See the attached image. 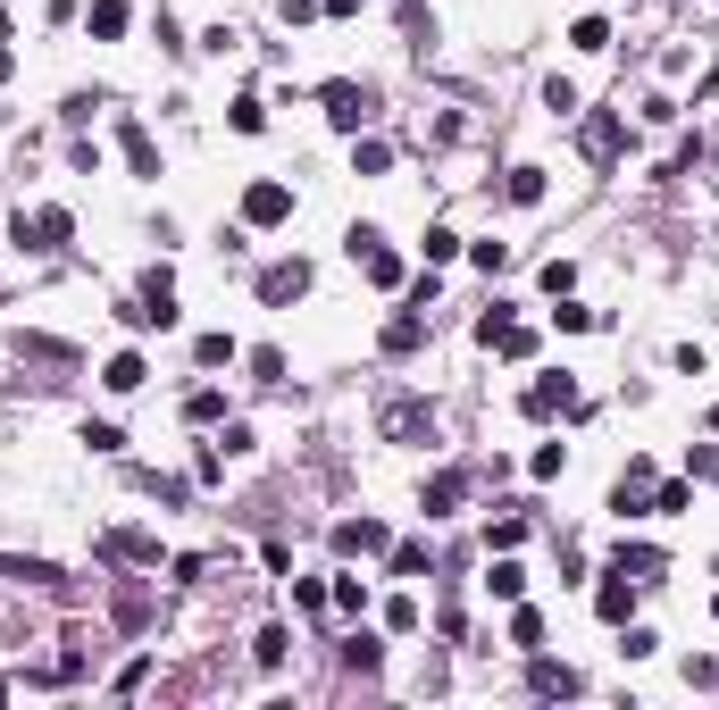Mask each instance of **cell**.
Segmentation results:
<instances>
[{"label":"cell","mask_w":719,"mask_h":710,"mask_svg":"<svg viewBox=\"0 0 719 710\" xmlns=\"http://www.w3.org/2000/svg\"><path fill=\"white\" fill-rule=\"evenodd\" d=\"M67 234H76L67 209H34V218H17V243H26V251H67Z\"/></svg>","instance_id":"3"},{"label":"cell","mask_w":719,"mask_h":710,"mask_svg":"<svg viewBox=\"0 0 719 710\" xmlns=\"http://www.w3.org/2000/svg\"><path fill=\"white\" fill-rule=\"evenodd\" d=\"M536 694H577V669H561V660H536Z\"/></svg>","instance_id":"21"},{"label":"cell","mask_w":719,"mask_h":710,"mask_svg":"<svg viewBox=\"0 0 719 710\" xmlns=\"http://www.w3.org/2000/svg\"><path fill=\"white\" fill-rule=\"evenodd\" d=\"M143 376H151V368H143V351H118V360L101 368V385H109V393H134Z\"/></svg>","instance_id":"12"},{"label":"cell","mask_w":719,"mask_h":710,"mask_svg":"<svg viewBox=\"0 0 719 710\" xmlns=\"http://www.w3.org/2000/svg\"><path fill=\"white\" fill-rule=\"evenodd\" d=\"M594 610H602L611 627H628V610H636V577H628V568H611V585L594 594Z\"/></svg>","instance_id":"8"},{"label":"cell","mask_w":719,"mask_h":710,"mask_svg":"<svg viewBox=\"0 0 719 710\" xmlns=\"http://www.w3.org/2000/svg\"><path fill=\"white\" fill-rule=\"evenodd\" d=\"M118 142H126V168H134V176H159V142H151L143 126H134V117L118 126Z\"/></svg>","instance_id":"10"},{"label":"cell","mask_w":719,"mask_h":710,"mask_svg":"<svg viewBox=\"0 0 719 710\" xmlns=\"http://www.w3.org/2000/svg\"><path fill=\"white\" fill-rule=\"evenodd\" d=\"M285 644H293L285 627H260V669H276V660H285Z\"/></svg>","instance_id":"30"},{"label":"cell","mask_w":719,"mask_h":710,"mask_svg":"<svg viewBox=\"0 0 719 710\" xmlns=\"http://www.w3.org/2000/svg\"><path fill=\"white\" fill-rule=\"evenodd\" d=\"M193 360H201V368H226V360H235V335H201Z\"/></svg>","instance_id":"25"},{"label":"cell","mask_w":719,"mask_h":710,"mask_svg":"<svg viewBox=\"0 0 719 710\" xmlns=\"http://www.w3.org/2000/svg\"><path fill=\"white\" fill-rule=\"evenodd\" d=\"M318 101H327V117H335L343 134H360L368 117H377V92H368V84H327V92H318Z\"/></svg>","instance_id":"1"},{"label":"cell","mask_w":719,"mask_h":710,"mask_svg":"<svg viewBox=\"0 0 719 710\" xmlns=\"http://www.w3.org/2000/svg\"><path fill=\"white\" fill-rule=\"evenodd\" d=\"M419 335H427V318H419V310H402V318L385 326V351H419Z\"/></svg>","instance_id":"17"},{"label":"cell","mask_w":719,"mask_h":710,"mask_svg":"<svg viewBox=\"0 0 719 710\" xmlns=\"http://www.w3.org/2000/svg\"><path fill=\"white\" fill-rule=\"evenodd\" d=\"M260 126H268V109H260V101L243 92V101H235V134H260Z\"/></svg>","instance_id":"31"},{"label":"cell","mask_w":719,"mask_h":710,"mask_svg":"<svg viewBox=\"0 0 719 710\" xmlns=\"http://www.w3.org/2000/svg\"><path fill=\"white\" fill-rule=\"evenodd\" d=\"M285 218H293L285 184H251V193H243V226H285Z\"/></svg>","instance_id":"4"},{"label":"cell","mask_w":719,"mask_h":710,"mask_svg":"<svg viewBox=\"0 0 719 710\" xmlns=\"http://www.w3.org/2000/svg\"><path fill=\"white\" fill-rule=\"evenodd\" d=\"M251 368H260V385H276V376H285V351L260 343V351H251Z\"/></svg>","instance_id":"28"},{"label":"cell","mask_w":719,"mask_h":710,"mask_svg":"<svg viewBox=\"0 0 719 710\" xmlns=\"http://www.w3.org/2000/svg\"><path fill=\"white\" fill-rule=\"evenodd\" d=\"M335 552H343V560L385 552V527H377V518H343V527H335Z\"/></svg>","instance_id":"7"},{"label":"cell","mask_w":719,"mask_h":710,"mask_svg":"<svg viewBox=\"0 0 719 710\" xmlns=\"http://www.w3.org/2000/svg\"><path fill=\"white\" fill-rule=\"evenodd\" d=\"M561 410H577V385L569 376H536L527 385V418H561Z\"/></svg>","instance_id":"6"},{"label":"cell","mask_w":719,"mask_h":710,"mask_svg":"<svg viewBox=\"0 0 719 710\" xmlns=\"http://www.w3.org/2000/svg\"><path fill=\"white\" fill-rule=\"evenodd\" d=\"M377 426H385V435L393 443H435V410H427V401H385V410H377Z\"/></svg>","instance_id":"2"},{"label":"cell","mask_w":719,"mask_h":710,"mask_svg":"<svg viewBox=\"0 0 719 710\" xmlns=\"http://www.w3.org/2000/svg\"><path fill=\"white\" fill-rule=\"evenodd\" d=\"M485 585H494L502 602H519V594H527V568H519V560H494V577H485Z\"/></svg>","instance_id":"19"},{"label":"cell","mask_w":719,"mask_h":710,"mask_svg":"<svg viewBox=\"0 0 719 710\" xmlns=\"http://www.w3.org/2000/svg\"><path fill=\"white\" fill-rule=\"evenodd\" d=\"M485 543H494V552H519L527 543V510H502L494 527H485Z\"/></svg>","instance_id":"13"},{"label":"cell","mask_w":719,"mask_h":710,"mask_svg":"<svg viewBox=\"0 0 719 710\" xmlns=\"http://www.w3.org/2000/svg\"><path fill=\"white\" fill-rule=\"evenodd\" d=\"M92 34L118 42V34H126V0H92Z\"/></svg>","instance_id":"18"},{"label":"cell","mask_w":719,"mask_h":710,"mask_svg":"<svg viewBox=\"0 0 719 710\" xmlns=\"http://www.w3.org/2000/svg\"><path fill=\"white\" fill-rule=\"evenodd\" d=\"M611 568H628L636 585H653V577H661V552H644V543H619V560H611Z\"/></svg>","instance_id":"14"},{"label":"cell","mask_w":719,"mask_h":710,"mask_svg":"<svg viewBox=\"0 0 719 710\" xmlns=\"http://www.w3.org/2000/svg\"><path fill=\"white\" fill-rule=\"evenodd\" d=\"M218 410H226V401H218V393H210V385H201V393H193V401H184V418H193V426H210V418H218Z\"/></svg>","instance_id":"27"},{"label":"cell","mask_w":719,"mask_h":710,"mask_svg":"<svg viewBox=\"0 0 719 710\" xmlns=\"http://www.w3.org/2000/svg\"><path fill=\"white\" fill-rule=\"evenodd\" d=\"M343 660H352L360 677H377V660H385V652H377V635H352V644H343Z\"/></svg>","instance_id":"24"},{"label":"cell","mask_w":719,"mask_h":710,"mask_svg":"<svg viewBox=\"0 0 719 710\" xmlns=\"http://www.w3.org/2000/svg\"><path fill=\"white\" fill-rule=\"evenodd\" d=\"M711 610H719V602H711Z\"/></svg>","instance_id":"33"},{"label":"cell","mask_w":719,"mask_h":710,"mask_svg":"<svg viewBox=\"0 0 719 710\" xmlns=\"http://www.w3.org/2000/svg\"><path fill=\"white\" fill-rule=\"evenodd\" d=\"M460 493H469V477H460V468H444V477H435L419 502H427V518H452V510H460Z\"/></svg>","instance_id":"11"},{"label":"cell","mask_w":719,"mask_h":710,"mask_svg":"<svg viewBox=\"0 0 719 710\" xmlns=\"http://www.w3.org/2000/svg\"><path fill=\"white\" fill-rule=\"evenodd\" d=\"M327 602H343V610H368V585H360V577H335V594H327Z\"/></svg>","instance_id":"32"},{"label":"cell","mask_w":719,"mask_h":710,"mask_svg":"<svg viewBox=\"0 0 719 710\" xmlns=\"http://www.w3.org/2000/svg\"><path fill=\"white\" fill-rule=\"evenodd\" d=\"M502 193L519 201V209H536V201H544V168H510V184H502Z\"/></svg>","instance_id":"16"},{"label":"cell","mask_w":719,"mask_h":710,"mask_svg":"<svg viewBox=\"0 0 719 710\" xmlns=\"http://www.w3.org/2000/svg\"><path fill=\"white\" fill-rule=\"evenodd\" d=\"M569 42H577V51H611V26H602V17H577Z\"/></svg>","instance_id":"23"},{"label":"cell","mask_w":719,"mask_h":710,"mask_svg":"<svg viewBox=\"0 0 719 710\" xmlns=\"http://www.w3.org/2000/svg\"><path fill=\"white\" fill-rule=\"evenodd\" d=\"M301 293H310V259H276L260 276V301H301Z\"/></svg>","instance_id":"5"},{"label":"cell","mask_w":719,"mask_h":710,"mask_svg":"<svg viewBox=\"0 0 719 710\" xmlns=\"http://www.w3.org/2000/svg\"><path fill=\"white\" fill-rule=\"evenodd\" d=\"M385 168H393L385 142H352V176H385Z\"/></svg>","instance_id":"20"},{"label":"cell","mask_w":719,"mask_h":710,"mask_svg":"<svg viewBox=\"0 0 719 710\" xmlns=\"http://www.w3.org/2000/svg\"><path fill=\"white\" fill-rule=\"evenodd\" d=\"M510 644H519V652L544 644V619H536V610H510Z\"/></svg>","instance_id":"22"},{"label":"cell","mask_w":719,"mask_h":710,"mask_svg":"<svg viewBox=\"0 0 719 710\" xmlns=\"http://www.w3.org/2000/svg\"><path fill=\"white\" fill-rule=\"evenodd\" d=\"M619 142H628V126H619V117H594V126H586V159H594V168H611Z\"/></svg>","instance_id":"9"},{"label":"cell","mask_w":719,"mask_h":710,"mask_svg":"<svg viewBox=\"0 0 719 710\" xmlns=\"http://www.w3.org/2000/svg\"><path fill=\"white\" fill-rule=\"evenodd\" d=\"M385 627H393V635H410V627H419V602H410V594H402V602H385Z\"/></svg>","instance_id":"29"},{"label":"cell","mask_w":719,"mask_h":710,"mask_svg":"<svg viewBox=\"0 0 719 710\" xmlns=\"http://www.w3.org/2000/svg\"><path fill=\"white\" fill-rule=\"evenodd\" d=\"M544 109H552V117H577V84L552 76V84H544Z\"/></svg>","instance_id":"26"},{"label":"cell","mask_w":719,"mask_h":710,"mask_svg":"<svg viewBox=\"0 0 719 710\" xmlns=\"http://www.w3.org/2000/svg\"><path fill=\"white\" fill-rule=\"evenodd\" d=\"M360 268H368V284H402V259H393L385 243H368V251H352Z\"/></svg>","instance_id":"15"}]
</instances>
